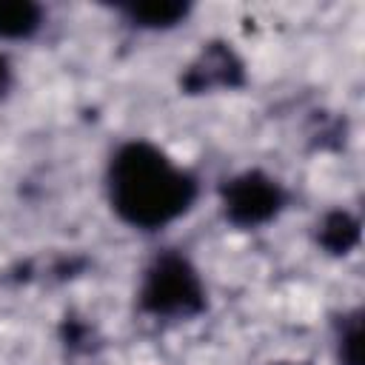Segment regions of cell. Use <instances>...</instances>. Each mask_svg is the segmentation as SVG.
<instances>
[{"label": "cell", "instance_id": "1", "mask_svg": "<svg viewBox=\"0 0 365 365\" xmlns=\"http://www.w3.org/2000/svg\"><path fill=\"white\" fill-rule=\"evenodd\" d=\"M111 211L134 231H163L182 220L197 197V177L148 140L123 143L106 171Z\"/></svg>", "mask_w": 365, "mask_h": 365}, {"label": "cell", "instance_id": "2", "mask_svg": "<svg viewBox=\"0 0 365 365\" xmlns=\"http://www.w3.org/2000/svg\"><path fill=\"white\" fill-rule=\"evenodd\" d=\"M137 302L157 319H191L205 311V282L177 251H163L140 277Z\"/></svg>", "mask_w": 365, "mask_h": 365}, {"label": "cell", "instance_id": "3", "mask_svg": "<svg viewBox=\"0 0 365 365\" xmlns=\"http://www.w3.org/2000/svg\"><path fill=\"white\" fill-rule=\"evenodd\" d=\"M285 208L282 185L262 171H242L222 188L225 220L237 228H262Z\"/></svg>", "mask_w": 365, "mask_h": 365}, {"label": "cell", "instance_id": "4", "mask_svg": "<svg viewBox=\"0 0 365 365\" xmlns=\"http://www.w3.org/2000/svg\"><path fill=\"white\" fill-rule=\"evenodd\" d=\"M43 29V9L26 0H0V40H29Z\"/></svg>", "mask_w": 365, "mask_h": 365}, {"label": "cell", "instance_id": "5", "mask_svg": "<svg viewBox=\"0 0 365 365\" xmlns=\"http://www.w3.org/2000/svg\"><path fill=\"white\" fill-rule=\"evenodd\" d=\"M128 20L140 29H171L188 17L185 3H137L125 9Z\"/></svg>", "mask_w": 365, "mask_h": 365}, {"label": "cell", "instance_id": "6", "mask_svg": "<svg viewBox=\"0 0 365 365\" xmlns=\"http://www.w3.org/2000/svg\"><path fill=\"white\" fill-rule=\"evenodd\" d=\"M319 242L331 254H348L359 242V222L345 211H334L319 225Z\"/></svg>", "mask_w": 365, "mask_h": 365}, {"label": "cell", "instance_id": "7", "mask_svg": "<svg viewBox=\"0 0 365 365\" xmlns=\"http://www.w3.org/2000/svg\"><path fill=\"white\" fill-rule=\"evenodd\" d=\"M339 359L342 365H362V322L351 317L339 336Z\"/></svg>", "mask_w": 365, "mask_h": 365}, {"label": "cell", "instance_id": "8", "mask_svg": "<svg viewBox=\"0 0 365 365\" xmlns=\"http://www.w3.org/2000/svg\"><path fill=\"white\" fill-rule=\"evenodd\" d=\"M9 86H11V68H9V60L0 54V97L9 91Z\"/></svg>", "mask_w": 365, "mask_h": 365}, {"label": "cell", "instance_id": "9", "mask_svg": "<svg viewBox=\"0 0 365 365\" xmlns=\"http://www.w3.org/2000/svg\"><path fill=\"white\" fill-rule=\"evenodd\" d=\"M274 365H299V362H274Z\"/></svg>", "mask_w": 365, "mask_h": 365}]
</instances>
